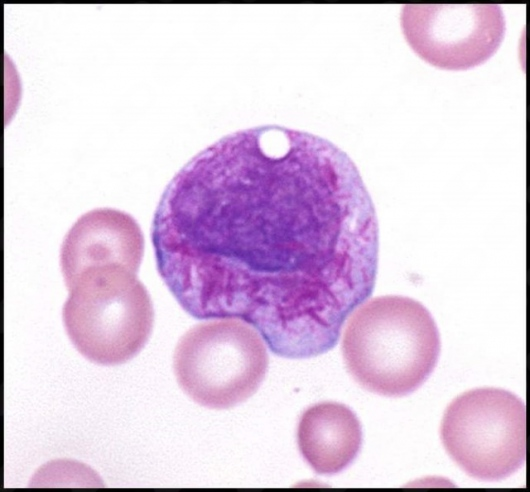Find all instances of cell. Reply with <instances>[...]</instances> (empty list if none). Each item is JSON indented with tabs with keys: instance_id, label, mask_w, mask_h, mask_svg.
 I'll return each instance as SVG.
<instances>
[{
	"instance_id": "1",
	"label": "cell",
	"mask_w": 530,
	"mask_h": 492,
	"mask_svg": "<svg viewBox=\"0 0 530 492\" xmlns=\"http://www.w3.org/2000/svg\"><path fill=\"white\" fill-rule=\"evenodd\" d=\"M151 238L189 315L240 319L284 358L331 350L376 281L378 220L356 165L329 140L278 125L192 157L165 188Z\"/></svg>"
},
{
	"instance_id": "2",
	"label": "cell",
	"mask_w": 530,
	"mask_h": 492,
	"mask_svg": "<svg viewBox=\"0 0 530 492\" xmlns=\"http://www.w3.org/2000/svg\"><path fill=\"white\" fill-rule=\"evenodd\" d=\"M347 320L342 355L348 372L364 389L387 397L406 396L433 372L440 336L420 302L398 295L375 297Z\"/></svg>"
},
{
	"instance_id": "3",
	"label": "cell",
	"mask_w": 530,
	"mask_h": 492,
	"mask_svg": "<svg viewBox=\"0 0 530 492\" xmlns=\"http://www.w3.org/2000/svg\"><path fill=\"white\" fill-rule=\"evenodd\" d=\"M136 273L94 267L68 288L62 318L69 339L86 359L113 366L137 355L148 341L154 312Z\"/></svg>"
},
{
	"instance_id": "4",
	"label": "cell",
	"mask_w": 530,
	"mask_h": 492,
	"mask_svg": "<svg viewBox=\"0 0 530 492\" xmlns=\"http://www.w3.org/2000/svg\"><path fill=\"white\" fill-rule=\"evenodd\" d=\"M268 364L260 333L236 318L192 327L179 340L173 356L181 389L210 409H227L250 398L260 387Z\"/></svg>"
},
{
	"instance_id": "5",
	"label": "cell",
	"mask_w": 530,
	"mask_h": 492,
	"mask_svg": "<svg viewBox=\"0 0 530 492\" xmlns=\"http://www.w3.org/2000/svg\"><path fill=\"white\" fill-rule=\"evenodd\" d=\"M440 434L445 450L466 474L502 480L525 462V404L507 390H470L449 404Z\"/></svg>"
},
{
	"instance_id": "6",
	"label": "cell",
	"mask_w": 530,
	"mask_h": 492,
	"mask_svg": "<svg viewBox=\"0 0 530 492\" xmlns=\"http://www.w3.org/2000/svg\"><path fill=\"white\" fill-rule=\"evenodd\" d=\"M402 31L414 52L446 70H465L487 61L505 35L503 11L496 4H409Z\"/></svg>"
},
{
	"instance_id": "7",
	"label": "cell",
	"mask_w": 530,
	"mask_h": 492,
	"mask_svg": "<svg viewBox=\"0 0 530 492\" xmlns=\"http://www.w3.org/2000/svg\"><path fill=\"white\" fill-rule=\"evenodd\" d=\"M143 250V234L133 217L112 208L93 209L78 218L61 246L66 286L94 267L119 266L136 273Z\"/></svg>"
},
{
	"instance_id": "8",
	"label": "cell",
	"mask_w": 530,
	"mask_h": 492,
	"mask_svg": "<svg viewBox=\"0 0 530 492\" xmlns=\"http://www.w3.org/2000/svg\"><path fill=\"white\" fill-rule=\"evenodd\" d=\"M299 451L307 464L321 475L345 470L362 445V428L346 405L321 402L307 408L297 429Z\"/></svg>"
}]
</instances>
